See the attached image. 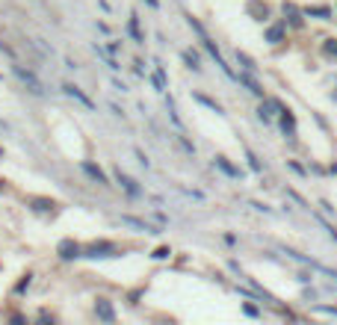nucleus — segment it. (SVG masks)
<instances>
[{
	"instance_id": "1",
	"label": "nucleus",
	"mask_w": 337,
	"mask_h": 325,
	"mask_svg": "<svg viewBox=\"0 0 337 325\" xmlns=\"http://www.w3.org/2000/svg\"><path fill=\"white\" fill-rule=\"evenodd\" d=\"M15 74H18V77H21V80H24L27 86H30V92H33V95H45V86H42V80L36 77L33 71H24L21 65H15Z\"/></svg>"
},
{
	"instance_id": "2",
	"label": "nucleus",
	"mask_w": 337,
	"mask_h": 325,
	"mask_svg": "<svg viewBox=\"0 0 337 325\" xmlns=\"http://www.w3.org/2000/svg\"><path fill=\"white\" fill-rule=\"evenodd\" d=\"M118 222H121V225H130V228L142 231V234H160V228H154V225L142 222V219H133V216H118Z\"/></svg>"
},
{
	"instance_id": "3",
	"label": "nucleus",
	"mask_w": 337,
	"mask_h": 325,
	"mask_svg": "<svg viewBox=\"0 0 337 325\" xmlns=\"http://www.w3.org/2000/svg\"><path fill=\"white\" fill-rule=\"evenodd\" d=\"M116 251V245L113 242H95V245H89L86 248V257H110Z\"/></svg>"
},
{
	"instance_id": "4",
	"label": "nucleus",
	"mask_w": 337,
	"mask_h": 325,
	"mask_svg": "<svg viewBox=\"0 0 337 325\" xmlns=\"http://www.w3.org/2000/svg\"><path fill=\"white\" fill-rule=\"evenodd\" d=\"M95 313H98V319H104V322H113V319H116V310H113V305H110L107 299H98V302H95Z\"/></svg>"
},
{
	"instance_id": "5",
	"label": "nucleus",
	"mask_w": 337,
	"mask_h": 325,
	"mask_svg": "<svg viewBox=\"0 0 337 325\" xmlns=\"http://www.w3.org/2000/svg\"><path fill=\"white\" fill-rule=\"evenodd\" d=\"M59 257L62 260H74V257H80V245L74 240H62L59 242Z\"/></svg>"
},
{
	"instance_id": "6",
	"label": "nucleus",
	"mask_w": 337,
	"mask_h": 325,
	"mask_svg": "<svg viewBox=\"0 0 337 325\" xmlns=\"http://www.w3.org/2000/svg\"><path fill=\"white\" fill-rule=\"evenodd\" d=\"M80 169H83L86 174L92 177V180H98V184H104V187L110 184V180H107V174H104V169H101V166H95V163H83Z\"/></svg>"
},
{
	"instance_id": "7",
	"label": "nucleus",
	"mask_w": 337,
	"mask_h": 325,
	"mask_svg": "<svg viewBox=\"0 0 337 325\" xmlns=\"http://www.w3.org/2000/svg\"><path fill=\"white\" fill-rule=\"evenodd\" d=\"M62 89H65V95H71V98H74V101H80L86 106V110H95V103H92V98H86L83 92H80V89H77V86H62Z\"/></svg>"
},
{
	"instance_id": "8",
	"label": "nucleus",
	"mask_w": 337,
	"mask_h": 325,
	"mask_svg": "<svg viewBox=\"0 0 337 325\" xmlns=\"http://www.w3.org/2000/svg\"><path fill=\"white\" fill-rule=\"evenodd\" d=\"M116 180H118V184H121V187H124V189H127L130 195H142V189L136 187V180H133V177H127V174H124V171H121V169L116 171Z\"/></svg>"
},
{
	"instance_id": "9",
	"label": "nucleus",
	"mask_w": 337,
	"mask_h": 325,
	"mask_svg": "<svg viewBox=\"0 0 337 325\" xmlns=\"http://www.w3.org/2000/svg\"><path fill=\"white\" fill-rule=\"evenodd\" d=\"M275 110H284L278 101H266V103H260V110H257V116L263 121H272V116H275Z\"/></svg>"
},
{
	"instance_id": "10",
	"label": "nucleus",
	"mask_w": 337,
	"mask_h": 325,
	"mask_svg": "<svg viewBox=\"0 0 337 325\" xmlns=\"http://www.w3.org/2000/svg\"><path fill=\"white\" fill-rule=\"evenodd\" d=\"M281 113H284V116H281V127H284L287 136H293V133H296V119H293L290 110H281Z\"/></svg>"
},
{
	"instance_id": "11",
	"label": "nucleus",
	"mask_w": 337,
	"mask_h": 325,
	"mask_svg": "<svg viewBox=\"0 0 337 325\" xmlns=\"http://www.w3.org/2000/svg\"><path fill=\"white\" fill-rule=\"evenodd\" d=\"M237 80H240V83L246 86V89H249V92H252V95H257V98H263V89H260V86L254 83L252 77H246V74H240V77H237Z\"/></svg>"
},
{
	"instance_id": "12",
	"label": "nucleus",
	"mask_w": 337,
	"mask_h": 325,
	"mask_svg": "<svg viewBox=\"0 0 337 325\" xmlns=\"http://www.w3.org/2000/svg\"><path fill=\"white\" fill-rule=\"evenodd\" d=\"M127 30H130V35H133V42H145V39H142V30H139V18H136V15H130Z\"/></svg>"
},
{
	"instance_id": "13",
	"label": "nucleus",
	"mask_w": 337,
	"mask_h": 325,
	"mask_svg": "<svg viewBox=\"0 0 337 325\" xmlns=\"http://www.w3.org/2000/svg\"><path fill=\"white\" fill-rule=\"evenodd\" d=\"M281 39H284V24H275V27H269L266 42H281Z\"/></svg>"
},
{
	"instance_id": "14",
	"label": "nucleus",
	"mask_w": 337,
	"mask_h": 325,
	"mask_svg": "<svg viewBox=\"0 0 337 325\" xmlns=\"http://www.w3.org/2000/svg\"><path fill=\"white\" fill-rule=\"evenodd\" d=\"M216 166H219L222 171H228L231 177H240V169H234V166H231V163H228L225 157H216Z\"/></svg>"
},
{
	"instance_id": "15",
	"label": "nucleus",
	"mask_w": 337,
	"mask_h": 325,
	"mask_svg": "<svg viewBox=\"0 0 337 325\" xmlns=\"http://www.w3.org/2000/svg\"><path fill=\"white\" fill-rule=\"evenodd\" d=\"M195 101H198V103H204V106H210V110H213L216 116H222V106H219L216 101H210V98H204V95H195Z\"/></svg>"
},
{
	"instance_id": "16",
	"label": "nucleus",
	"mask_w": 337,
	"mask_h": 325,
	"mask_svg": "<svg viewBox=\"0 0 337 325\" xmlns=\"http://www.w3.org/2000/svg\"><path fill=\"white\" fill-rule=\"evenodd\" d=\"M237 62H240V65H243L246 71H257V65H254V62L249 59V56H246V53H240V51H237Z\"/></svg>"
},
{
	"instance_id": "17",
	"label": "nucleus",
	"mask_w": 337,
	"mask_h": 325,
	"mask_svg": "<svg viewBox=\"0 0 337 325\" xmlns=\"http://www.w3.org/2000/svg\"><path fill=\"white\" fill-rule=\"evenodd\" d=\"M151 80H154V86H157V89H160V92H163V89H166V77H163V71H160V68L154 71V77H151Z\"/></svg>"
},
{
	"instance_id": "18",
	"label": "nucleus",
	"mask_w": 337,
	"mask_h": 325,
	"mask_svg": "<svg viewBox=\"0 0 337 325\" xmlns=\"http://www.w3.org/2000/svg\"><path fill=\"white\" fill-rule=\"evenodd\" d=\"M308 15H320V18H328V15H331V9H328V6H314V9H308Z\"/></svg>"
},
{
	"instance_id": "19",
	"label": "nucleus",
	"mask_w": 337,
	"mask_h": 325,
	"mask_svg": "<svg viewBox=\"0 0 337 325\" xmlns=\"http://www.w3.org/2000/svg\"><path fill=\"white\" fill-rule=\"evenodd\" d=\"M184 59H186V62H189V68H195V71L201 68V65H198V56H195V53H192V51H184Z\"/></svg>"
},
{
	"instance_id": "20",
	"label": "nucleus",
	"mask_w": 337,
	"mask_h": 325,
	"mask_svg": "<svg viewBox=\"0 0 337 325\" xmlns=\"http://www.w3.org/2000/svg\"><path fill=\"white\" fill-rule=\"evenodd\" d=\"M325 53H328V56H337V39H328V42H325Z\"/></svg>"
},
{
	"instance_id": "21",
	"label": "nucleus",
	"mask_w": 337,
	"mask_h": 325,
	"mask_svg": "<svg viewBox=\"0 0 337 325\" xmlns=\"http://www.w3.org/2000/svg\"><path fill=\"white\" fill-rule=\"evenodd\" d=\"M246 160H249V166H252L254 171H260V163H257V157H254L252 151H246Z\"/></svg>"
},
{
	"instance_id": "22",
	"label": "nucleus",
	"mask_w": 337,
	"mask_h": 325,
	"mask_svg": "<svg viewBox=\"0 0 337 325\" xmlns=\"http://www.w3.org/2000/svg\"><path fill=\"white\" fill-rule=\"evenodd\" d=\"M168 255H172L168 248H157V251H154V257H168Z\"/></svg>"
},
{
	"instance_id": "23",
	"label": "nucleus",
	"mask_w": 337,
	"mask_h": 325,
	"mask_svg": "<svg viewBox=\"0 0 337 325\" xmlns=\"http://www.w3.org/2000/svg\"><path fill=\"white\" fill-rule=\"evenodd\" d=\"M148 6H154V9H157V6H160V3H157V0H148Z\"/></svg>"
}]
</instances>
